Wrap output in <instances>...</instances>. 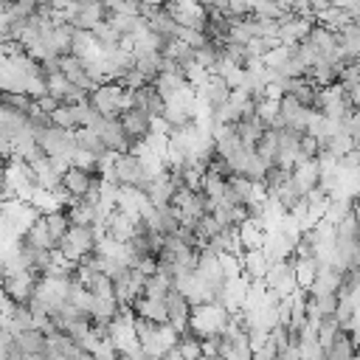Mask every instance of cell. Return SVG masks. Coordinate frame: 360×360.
Instances as JSON below:
<instances>
[{
    "mask_svg": "<svg viewBox=\"0 0 360 360\" xmlns=\"http://www.w3.org/2000/svg\"><path fill=\"white\" fill-rule=\"evenodd\" d=\"M343 273L346 270H340L335 264H321L318 267V276H315V281L309 287V292H338L340 284H343Z\"/></svg>",
    "mask_w": 360,
    "mask_h": 360,
    "instance_id": "27",
    "label": "cell"
},
{
    "mask_svg": "<svg viewBox=\"0 0 360 360\" xmlns=\"http://www.w3.org/2000/svg\"><path fill=\"white\" fill-rule=\"evenodd\" d=\"M256 155L267 166H276V158H278V129L276 127H267L264 135L256 141Z\"/></svg>",
    "mask_w": 360,
    "mask_h": 360,
    "instance_id": "32",
    "label": "cell"
},
{
    "mask_svg": "<svg viewBox=\"0 0 360 360\" xmlns=\"http://www.w3.org/2000/svg\"><path fill=\"white\" fill-rule=\"evenodd\" d=\"M112 174L121 186H138V188H146L149 186V172L143 166V160L135 155V152H121L115 158V166H112Z\"/></svg>",
    "mask_w": 360,
    "mask_h": 360,
    "instance_id": "5",
    "label": "cell"
},
{
    "mask_svg": "<svg viewBox=\"0 0 360 360\" xmlns=\"http://www.w3.org/2000/svg\"><path fill=\"white\" fill-rule=\"evenodd\" d=\"M118 118H121V127L129 135L132 146L141 143V141H146V135L152 132V115L146 110H141V107H127Z\"/></svg>",
    "mask_w": 360,
    "mask_h": 360,
    "instance_id": "12",
    "label": "cell"
},
{
    "mask_svg": "<svg viewBox=\"0 0 360 360\" xmlns=\"http://www.w3.org/2000/svg\"><path fill=\"white\" fill-rule=\"evenodd\" d=\"M135 222L138 219H132L129 214H124L121 208H112L110 211V217H107V222L101 225L110 236H115L118 242H129L132 236H135Z\"/></svg>",
    "mask_w": 360,
    "mask_h": 360,
    "instance_id": "21",
    "label": "cell"
},
{
    "mask_svg": "<svg viewBox=\"0 0 360 360\" xmlns=\"http://www.w3.org/2000/svg\"><path fill=\"white\" fill-rule=\"evenodd\" d=\"M174 37H177V39H183L186 45H191L194 51L211 42V39L205 37V31H200V28H188V25H177V34H174Z\"/></svg>",
    "mask_w": 360,
    "mask_h": 360,
    "instance_id": "41",
    "label": "cell"
},
{
    "mask_svg": "<svg viewBox=\"0 0 360 360\" xmlns=\"http://www.w3.org/2000/svg\"><path fill=\"white\" fill-rule=\"evenodd\" d=\"M45 222H48V231H51V236H53L56 242H62V236H65V233H68V228H70L68 211H65V208H59V211H51V214H45Z\"/></svg>",
    "mask_w": 360,
    "mask_h": 360,
    "instance_id": "39",
    "label": "cell"
},
{
    "mask_svg": "<svg viewBox=\"0 0 360 360\" xmlns=\"http://www.w3.org/2000/svg\"><path fill=\"white\" fill-rule=\"evenodd\" d=\"M14 343L22 354H45V346H48V335L37 326L31 329H22V332H14Z\"/></svg>",
    "mask_w": 360,
    "mask_h": 360,
    "instance_id": "28",
    "label": "cell"
},
{
    "mask_svg": "<svg viewBox=\"0 0 360 360\" xmlns=\"http://www.w3.org/2000/svg\"><path fill=\"white\" fill-rule=\"evenodd\" d=\"M121 315V301L115 295H104V298H93L90 307V321L96 326H110L115 318Z\"/></svg>",
    "mask_w": 360,
    "mask_h": 360,
    "instance_id": "22",
    "label": "cell"
},
{
    "mask_svg": "<svg viewBox=\"0 0 360 360\" xmlns=\"http://www.w3.org/2000/svg\"><path fill=\"white\" fill-rule=\"evenodd\" d=\"M166 309H169V323L177 332H186L188 329V321H191V304H188V298L177 287H172L166 292Z\"/></svg>",
    "mask_w": 360,
    "mask_h": 360,
    "instance_id": "15",
    "label": "cell"
},
{
    "mask_svg": "<svg viewBox=\"0 0 360 360\" xmlns=\"http://www.w3.org/2000/svg\"><path fill=\"white\" fill-rule=\"evenodd\" d=\"M228 321H231V312H228L222 304L211 301V304L191 307L188 329H191L194 335H200V338H205V335H222L225 326H228Z\"/></svg>",
    "mask_w": 360,
    "mask_h": 360,
    "instance_id": "2",
    "label": "cell"
},
{
    "mask_svg": "<svg viewBox=\"0 0 360 360\" xmlns=\"http://www.w3.org/2000/svg\"><path fill=\"white\" fill-rule=\"evenodd\" d=\"M51 124H56V127H62V129H76L79 121H76L73 104H59V107L51 112Z\"/></svg>",
    "mask_w": 360,
    "mask_h": 360,
    "instance_id": "40",
    "label": "cell"
},
{
    "mask_svg": "<svg viewBox=\"0 0 360 360\" xmlns=\"http://www.w3.org/2000/svg\"><path fill=\"white\" fill-rule=\"evenodd\" d=\"M354 354H357V343L346 329L326 346V360H354Z\"/></svg>",
    "mask_w": 360,
    "mask_h": 360,
    "instance_id": "31",
    "label": "cell"
},
{
    "mask_svg": "<svg viewBox=\"0 0 360 360\" xmlns=\"http://www.w3.org/2000/svg\"><path fill=\"white\" fill-rule=\"evenodd\" d=\"M135 315L138 318H146L152 323H169V309H166V298H146L141 295L135 304H132Z\"/></svg>",
    "mask_w": 360,
    "mask_h": 360,
    "instance_id": "24",
    "label": "cell"
},
{
    "mask_svg": "<svg viewBox=\"0 0 360 360\" xmlns=\"http://www.w3.org/2000/svg\"><path fill=\"white\" fill-rule=\"evenodd\" d=\"M197 96H200V101H205L211 110H217V107H222V104L231 98V84H228L219 73H208V79H205V84L197 90Z\"/></svg>",
    "mask_w": 360,
    "mask_h": 360,
    "instance_id": "17",
    "label": "cell"
},
{
    "mask_svg": "<svg viewBox=\"0 0 360 360\" xmlns=\"http://www.w3.org/2000/svg\"><path fill=\"white\" fill-rule=\"evenodd\" d=\"M290 186H292V191L298 197H307L309 191H315L321 186V163H318V158L298 160L290 169Z\"/></svg>",
    "mask_w": 360,
    "mask_h": 360,
    "instance_id": "7",
    "label": "cell"
},
{
    "mask_svg": "<svg viewBox=\"0 0 360 360\" xmlns=\"http://www.w3.org/2000/svg\"><path fill=\"white\" fill-rule=\"evenodd\" d=\"M233 129H236V135L242 138V143H248V146H256V141L264 135V129H267V124L256 115V112H248V115H242L236 124H233Z\"/></svg>",
    "mask_w": 360,
    "mask_h": 360,
    "instance_id": "29",
    "label": "cell"
},
{
    "mask_svg": "<svg viewBox=\"0 0 360 360\" xmlns=\"http://www.w3.org/2000/svg\"><path fill=\"white\" fill-rule=\"evenodd\" d=\"M59 70L76 84V87H82V90H96V82H93V76L87 73V65H84V59H79V56H73V53H65V56H59Z\"/></svg>",
    "mask_w": 360,
    "mask_h": 360,
    "instance_id": "16",
    "label": "cell"
},
{
    "mask_svg": "<svg viewBox=\"0 0 360 360\" xmlns=\"http://www.w3.org/2000/svg\"><path fill=\"white\" fill-rule=\"evenodd\" d=\"M343 8L349 11L352 20H360V0H343Z\"/></svg>",
    "mask_w": 360,
    "mask_h": 360,
    "instance_id": "48",
    "label": "cell"
},
{
    "mask_svg": "<svg viewBox=\"0 0 360 360\" xmlns=\"http://www.w3.org/2000/svg\"><path fill=\"white\" fill-rule=\"evenodd\" d=\"M340 332H343V323L338 321V315H323V318H318V340H321L323 349H326Z\"/></svg>",
    "mask_w": 360,
    "mask_h": 360,
    "instance_id": "38",
    "label": "cell"
},
{
    "mask_svg": "<svg viewBox=\"0 0 360 360\" xmlns=\"http://www.w3.org/2000/svg\"><path fill=\"white\" fill-rule=\"evenodd\" d=\"M96 242H98V228L96 225H70L68 233L59 242V250H62L65 259L79 264L87 253L96 250Z\"/></svg>",
    "mask_w": 360,
    "mask_h": 360,
    "instance_id": "3",
    "label": "cell"
},
{
    "mask_svg": "<svg viewBox=\"0 0 360 360\" xmlns=\"http://www.w3.org/2000/svg\"><path fill=\"white\" fill-rule=\"evenodd\" d=\"M90 104L98 110V115L118 118L127 107H132V98H129V90L124 84L104 82V84H96V90H90Z\"/></svg>",
    "mask_w": 360,
    "mask_h": 360,
    "instance_id": "1",
    "label": "cell"
},
{
    "mask_svg": "<svg viewBox=\"0 0 360 360\" xmlns=\"http://www.w3.org/2000/svg\"><path fill=\"white\" fill-rule=\"evenodd\" d=\"M129 98H132V107H141V110H146L152 118L163 115L166 98H163V96H160V90L155 87V82H146V84H141V87L129 90Z\"/></svg>",
    "mask_w": 360,
    "mask_h": 360,
    "instance_id": "14",
    "label": "cell"
},
{
    "mask_svg": "<svg viewBox=\"0 0 360 360\" xmlns=\"http://www.w3.org/2000/svg\"><path fill=\"white\" fill-rule=\"evenodd\" d=\"M352 214H354V219H357V225H360V197L352 200Z\"/></svg>",
    "mask_w": 360,
    "mask_h": 360,
    "instance_id": "49",
    "label": "cell"
},
{
    "mask_svg": "<svg viewBox=\"0 0 360 360\" xmlns=\"http://www.w3.org/2000/svg\"><path fill=\"white\" fill-rule=\"evenodd\" d=\"M174 349L180 352L183 360H200L202 357V338L194 335L191 329H186V332H180V340H177Z\"/></svg>",
    "mask_w": 360,
    "mask_h": 360,
    "instance_id": "35",
    "label": "cell"
},
{
    "mask_svg": "<svg viewBox=\"0 0 360 360\" xmlns=\"http://www.w3.org/2000/svg\"><path fill=\"white\" fill-rule=\"evenodd\" d=\"M208 284H214L217 290H222L225 287V273H222V262H219V253L217 250H211L208 245H202L200 248V253H197V267H194Z\"/></svg>",
    "mask_w": 360,
    "mask_h": 360,
    "instance_id": "13",
    "label": "cell"
},
{
    "mask_svg": "<svg viewBox=\"0 0 360 360\" xmlns=\"http://www.w3.org/2000/svg\"><path fill=\"white\" fill-rule=\"evenodd\" d=\"M70 166H79V169H87V172H96L98 174V155H93L87 149H76L70 155Z\"/></svg>",
    "mask_w": 360,
    "mask_h": 360,
    "instance_id": "43",
    "label": "cell"
},
{
    "mask_svg": "<svg viewBox=\"0 0 360 360\" xmlns=\"http://www.w3.org/2000/svg\"><path fill=\"white\" fill-rule=\"evenodd\" d=\"M146 191L138 188V186H121L118 188V200H115V208H121L124 214H129L132 219H141V205L146 202Z\"/></svg>",
    "mask_w": 360,
    "mask_h": 360,
    "instance_id": "23",
    "label": "cell"
},
{
    "mask_svg": "<svg viewBox=\"0 0 360 360\" xmlns=\"http://www.w3.org/2000/svg\"><path fill=\"white\" fill-rule=\"evenodd\" d=\"M278 343L273 340V338H267L259 349H253V360H278Z\"/></svg>",
    "mask_w": 360,
    "mask_h": 360,
    "instance_id": "45",
    "label": "cell"
},
{
    "mask_svg": "<svg viewBox=\"0 0 360 360\" xmlns=\"http://www.w3.org/2000/svg\"><path fill=\"white\" fill-rule=\"evenodd\" d=\"M20 242L22 245H31V248H42V250H56L59 248V242L51 236V231H48V222H45V214H39L34 222H31V228L20 236Z\"/></svg>",
    "mask_w": 360,
    "mask_h": 360,
    "instance_id": "18",
    "label": "cell"
},
{
    "mask_svg": "<svg viewBox=\"0 0 360 360\" xmlns=\"http://www.w3.org/2000/svg\"><path fill=\"white\" fill-rule=\"evenodd\" d=\"M321 262L315 256H292V270H295V284L301 292H309L315 276H318Z\"/></svg>",
    "mask_w": 360,
    "mask_h": 360,
    "instance_id": "26",
    "label": "cell"
},
{
    "mask_svg": "<svg viewBox=\"0 0 360 360\" xmlns=\"http://www.w3.org/2000/svg\"><path fill=\"white\" fill-rule=\"evenodd\" d=\"M309 118H312V110H307L292 93H284L278 98V127H290V129L307 132Z\"/></svg>",
    "mask_w": 360,
    "mask_h": 360,
    "instance_id": "10",
    "label": "cell"
},
{
    "mask_svg": "<svg viewBox=\"0 0 360 360\" xmlns=\"http://www.w3.org/2000/svg\"><path fill=\"white\" fill-rule=\"evenodd\" d=\"M73 138H76V149H87L93 155H101L104 152V143L98 138V132L93 127H76L73 129Z\"/></svg>",
    "mask_w": 360,
    "mask_h": 360,
    "instance_id": "37",
    "label": "cell"
},
{
    "mask_svg": "<svg viewBox=\"0 0 360 360\" xmlns=\"http://www.w3.org/2000/svg\"><path fill=\"white\" fill-rule=\"evenodd\" d=\"M70 53L79 56V59H98L101 56V45H98V39H96L93 31L76 28L73 31V48H70Z\"/></svg>",
    "mask_w": 360,
    "mask_h": 360,
    "instance_id": "25",
    "label": "cell"
},
{
    "mask_svg": "<svg viewBox=\"0 0 360 360\" xmlns=\"http://www.w3.org/2000/svg\"><path fill=\"white\" fill-rule=\"evenodd\" d=\"M264 284H267V290L278 292L281 298H284V295L298 292L295 270H292V259H276V262H270L267 276H264Z\"/></svg>",
    "mask_w": 360,
    "mask_h": 360,
    "instance_id": "8",
    "label": "cell"
},
{
    "mask_svg": "<svg viewBox=\"0 0 360 360\" xmlns=\"http://www.w3.org/2000/svg\"><path fill=\"white\" fill-rule=\"evenodd\" d=\"M219 262H222V273H225V278H236V276H242V259H239V253H219Z\"/></svg>",
    "mask_w": 360,
    "mask_h": 360,
    "instance_id": "44",
    "label": "cell"
},
{
    "mask_svg": "<svg viewBox=\"0 0 360 360\" xmlns=\"http://www.w3.org/2000/svg\"><path fill=\"white\" fill-rule=\"evenodd\" d=\"M34 135H37L39 149H42L45 155H51V158H68V160H70V155L76 152L73 129H62V127L51 124V127H45V129H34Z\"/></svg>",
    "mask_w": 360,
    "mask_h": 360,
    "instance_id": "4",
    "label": "cell"
},
{
    "mask_svg": "<svg viewBox=\"0 0 360 360\" xmlns=\"http://www.w3.org/2000/svg\"><path fill=\"white\" fill-rule=\"evenodd\" d=\"M93 357H96V360H121V352H118V349L112 346V340L107 338V340H101V343L96 346Z\"/></svg>",
    "mask_w": 360,
    "mask_h": 360,
    "instance_id": "46",
    "label": "cell"
},
{
    "mask_svg": "<svg viewBox=\"0 0 360 360\" xmlns=\"http://www.w3.org/2000/svg\"><path fill=\"white\" fill-rule=\"evenodd\" d=\"M242 276L256 281V278H264L267 276V267H270V256L264 253V248H250V250H242Z\"/></svg>",
    "mask_w": 360,
    "mask_h": 360,
    "instance_id": "19",
    "label": "cell"
},
{
    "mask_svg": "<svg viewBox=\"0 0 360 360\" xmlns=\"http://www.w3.org/2000/svg\"><path fill=\"white\" fill-rule=\"evenodd\" d=\"M172 287H174L172 276L163 273V270H158V273L146 276V281H143V295H146V298H166V292H169Z\"/></svg>",
    "mask_w": 360,
    "mask_h": 360,
    "instance_id": "34",
    "label": "cell"
},
{
    "mask_svg": "<svg viewBox=\"0 0 360 360\" xmlns=\"http://www.w3.org/2000/svg\"><path fill=\"white\" fill-rule=\"evenodd\" d=\"M107 22L127 39V37H132V34L143 25V17H135V14H112V11H107Z\"/></svg>",
    "mask_w": 360,
    "mask_h": 360,
    "instance_id": "36",
    "label": "cell"
},
{
    "mask_svg": "<svg viewBox=\"0 0 360 360\" xmlns=\"http://www.w3.org/2000/svg\"><path fill=\"white\" fill-rule=\"evenodd\" d=\"M104 6L112 14H135V17H141L143 0H104Z\"/></svg>",
    "mask_w": 360,
    "mask_h": 360,
    "instance_id": "42",
    "label": "cell"
},
{
    "mask_svg": "<svg viewBox=\"0 0 360 360\" xmlns=\"http://www.w3.org/2000/svg\"><path fill=\"white\" fill-rule=\"evenodd\" d=\"M96 132H98V138H101V143H104V149H110V152H132V141H129V135L124 132V127H121V118H98L96 121V127H93Z\"/></svg>",
    "mask_w": 360,
    "mask_h": 360,
    "instance_id": "11",
    "label": "cell"
},
{
    "mask_svg": "<svg viewBox=\"0 0 360 360\" xmlns=\"http://www.w3.org/2000/svg\"><path fill=\"white\" fill-rule=\"evenodd\" d=\"M6 163H8V158L0 152V177H3V172H6Z\"/></svg>",
    "mask_w": 360,
    "mask_h": 360,
    "instance_id": "51",
    "label": "cell"
},
{
    "mask_svg": "<svg viewBox=\"0 0 360 360\" xmlns=\"http://www.w3.org/2000/svg\"><path fill=\"white\" fill-rule=\"evenodd\" d=\"M338 51L349 62H360V22L352 20L343 28H338Z\"/></svg>",
    "mask_w": 360,
    "mask_h": 360,
    "instance_id": "20",
    "label": "cell"
},
{
    "mask_svg": "<svg viewBox=\"0 0 360 360\" xmlns=\"http://www.w3.org/2000/svg\"><path fill=\"white\" fill-rule=\"evenodd\" d=\"M143 281H146V276H143L138 267H124V270L112 278V284H115V298L121 301V307H132V304L143 295Z\"/></svg>",
    "mask_w": 360,
    "mask_h": 360,
    "instance_id": "9",
    "label": "cell"
},
{
    "mask_svg": "<svg viewBox=\"0 0 360 360\" xmlns=\"http://www.w3.org/2000/svg\"><path fill=\"white\" fill-rule=\"evenodd\" d=\"M39 278H42V273L39 270H31V267L28 270H20V273H11V276L3 278V292L14 304H28L34 298V292H37Z\"/></svg>",
    "mask_w": 360,
    "mask_h": 360,
    "instance_id": "6",
    "label": "cell"
},
{
    "mask_svg": "<svg viewBox=\"0 0 360 360\" xmlns=\"http://www.w3.org/2000/svg\"><path fill=\"white\" fill-rule=\"evenodd\" d=\"M51 3H53V8H68L73 0H51Z\"/></svg>",
    "mask_w": 360,
    "mask_h": 360,
    "instance_id": "50",
    "label": "cell"
},
{
    "mask_svg": "<svg viewBox=\"0 0 360 360\" xmlns=\"http://www.w3.org/2000/svg\"><path fill=\"white\" fill-rule=\"evenodd\" d=\"M93 34H96V39H98V45H101V53H112V51H118L121 45H124V37L104 20V22H98L96 28H93Z\"/></svg>",
    "mask_w": 360,
    "mask_h": 360,
    "instance_id": "33",
    "label": "cell"
},
{
    "mask_svg": "<svg viewBox=\"0 0 360 360\" xmlns=\"http://www.w3.org/2000/svg\"><path fill=\"white\" fill-rule=\"evenodd\" d=\"M22 360H48V357H45V354H25Z\"/></svg>",
    "mask_w": 360,
    "mask_h": 360,
    "instance_id": "52",
    "label": "cell"
},
{
    "mask_svg": "<svg viewBox=\"0 0 360 360\" xmlns=\"http://www.w3.org/2000/svg\"><path fill=\"white\" fill-rule=\"evenodd\" d=\"M37 104H39V110H42V112H48V115H51V112H53V110H56V107H59V104H62V101H59V98H53V96H48V93H45V96H42V98H37Z\"/></svg>",
    "mask_w": 360,
    "mask_h": 360,
    "instance_id": "47",
    "label": "cell"
},
{
    "mask_svg": "<svg viewBox=\"0 0 360 360\" xmlns=\"http://www.w3.org/2000/svg\"><path fill=\"white\" fill-rule=\"evenodd\" d=\"M236 233H239V242H242L245 250L264 245V225L259 219H253V217H248L245 222H239L236 225Z\"/></svg>",
    "mask_w": 360,
    "mask_h": 360,
    "instance_id": "30",
    "label": "cell"
}]
</instances>
